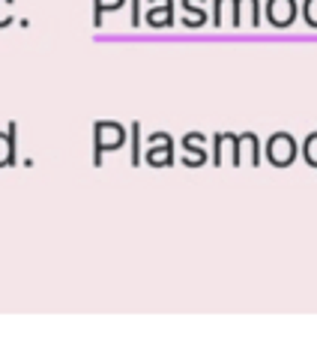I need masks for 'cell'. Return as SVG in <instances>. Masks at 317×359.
I'll use <instances>...</instances> for the list:
<instances>
[{
    "label": "cell",
    "mask_w": 317,
    "mask_h": 359,
    "mask_svg": "<svg viewBox=\"0 0 317 359\" xmlns=\"http://www.w3.org/2000/svg\"><path fill=\"white\" fill-rule=\"evenodd\" d=\"M132 25H141V15H138V0H132Z\"/></svg>",
    "instance_id": "obj_20"
},
{
    "label": "cell",
    "mask_w": 317,
    "mask_h": 359,
    "mask_svg": "<svg viewBox=\"0 0 317 359\" xmlns=\"http://www.w3.org/2000/svg\"><path fill=\"white\" fill-rule=\"evenodd\" d=\"M144 162L150 168H168L174 165V147H147Z\"/></svg>",
    "instance_id": "obj_10"
},
{
    "label": "cell",
    "mask_w": 317,
    "mask_h": 359,
    "mask_svg": "<svg viewBox=\"0 0 317 359\" xmlns=\"http://www.w3.org/2000/svg\"><path fill=\"white\" fill-rule=\"evenodd\" d=\"M302 15H305V21H309L311 27H317V0H305Z\"/></svg>",
    "instance_id": "obj_17"
},
{
    "label": "cell",
    "mask_w": 317,
    "mask_h": 359,
    "mask_svg": "<svg viewBox=\"0 0 317 359\" xmlns=\"http://www.w3.org/2000/svg\"><path fill=\"white\" fill-rule=\"evenodd\" d=\"M147 25L171 27L174 25V0H147Z\"/></svg>",
    "instance_id": "obj_4"
},
{
    "label": "cell",
    "mask_w": 317,
    "mask_h": 359,
    "mask_svg": "<svg viewBox=\"0 0 317 359\" xmlns=\"http://www.w3.org/2000/svg\"><path fill=\"white\" fill-rule=\"evenodd\" d=\"M297 13V0H267V18L273 27H290Z\"/></svg>",
    "instance_id": "obj_3"
},
{
    "label": "cell",
    "mask_w": 317,
    "mask_h": 359,
    "mask_svg": "<svg viewBox=\"0 0 317 359\" xmlns=\"http://www.w3.org/2000/svg\"><path fill=\"white\" fill-rule=\"evenodd\" d=\"M228 159L231 165H240V144H236V135H231V132H219L216 135V162L219 168H222V162Z\"/></svg>",
    "instance_id": "obj_5"
},
{
    "label": "cell",
    "mask_w": 317,
    "mask_h": 359,
    "mask_svg": "<svg viewBox=\"0 0 317 359\" xmlns=\"http://www.w3.org/2000/svg\"><path fill=\"white\" fill-rule=\"evenodd\" d=\"M216 4V27L222 25H234V27H240L243 25V18H240V0H213Z\"/></svg>",
    "instance_id": "obj_6"
},
{
    "label": "cell",
    "mask_w": 317,
    "mask_h": 359,
    "mask_svg": "<svg viewBox=\"0 0 317 359\" xmlns=\"http://www.w3.org/2000/svg\"><path fill=\"white\" fill-rule=\"evenodd\" d=\"M183 25L186 27H203V25H207V13H203V9H201V13H186Z\"/></svg>",
    "instance_id": "obj_16"
},
{
    "label": "cell",
    "mask_w": 317,
    "mask_h": 359,
    "mask_svg": "<svg viewBox=\"0 0 317 359\" xmlns=\"http://www.w3.org/2000/svg\"><path fill=\"white\" fill-rule=\"evenodd\" d=\"M203 135H198V132H189L186 138H183V147L189 150V156L183 159V165H189V168H195V165H203L207 162V153H203Z\"/></svg>",
    "instance_id": "obj_7"
},
{
    "label": "cell",
    "mask_w": 317,
    "mask_h": 359,
    "mask_svg": "<svg viewBox=\"0 0 317 359\" xmlns=\"http://www.w3.org/2000/svg\"><path fill=\"white\" fill-rule=\"evenodd\" d=\"M180 4H183V9H186V13H201L207 0H180Z\"/></svg>",
    "instance_id": "obj_19"
},
{
    "label": "cell",
    "mask_w": 317,
    "mask_h": 359,
    "mask_svg": "<svg viewBox=\"0 0 317 359\" xmlns=\"http://www.w3.org/2000/svg\"><path fill=\"white\" fill-rule=\"evenodd\" d=\"M15 165V126L0 132V168Z\"/></svg>",
    "instance_id": "obj_9"
},
{
    "label": "cell",
    "mask_w": 317,
    "mask_h": 359,
    "mask_svg": "<svg viewBox=\"0 0 317 359\" xmlns=\"http://www.w3.org/2000/svg\"><path fill=\"white\" fill-rule=\"evenodd\" d=\"M126 144V129L120 123H111V120H102L93 126V150H96V165H102V153L108 150H120Z\"/></svg>",
    "instance_id": "obj_1"
},
{
    "label": "cell",
    "mask_w": 317,
    "mask_h": 359,
    "mask_svg": "<svg viewBox=\"0 0 317 359\" xmlns=\"http://www.w3.org/2000/svg\"><path fill=\"white\" fill-rule=\"evenodd\" d=\"M248 18V25L257 27L260 25V13H257V0H240V18Z\"/></svg>",
    "instance_id": "obj_11"
},
{
    "label": "cell",
    "mask_w": 317,
    "mask_h": 359,
    "mask_svg": "<svg viewBox=\"0 0 317 359\" xmlns=\"http://www.w3.org/2000/svg\"><path fill=\"white\" fill-rule=\"evenodd\" d=\"M126 0H93V6H96V25L102 21V13H114V9H120Z\"/></svg>",
    "instance_id": "obj_12"
},
{
    "label": "cell",
    "mask_w": 317,
    "mask_h": 359,
    "mask_svg": "<svg viewBox=\"0 0 317 359\" xmlns=\"http://www.w3.org/2000/svg\"><path fill=\"white\" fill-rule=\"evenodd\" d=\"M302 153H305V162H309L311 168H317V132H311L309 138H305Z\"/></svg>",
    "instance_id": "obj_13"
},
{
    "label": "cell",
    "mask_w": 317,
    "mask_h": 359,
    "mask_svg": "<svg viewBox=\"0 0 317 359\" xmlns=\"http://www.w3.org/2000/svg\"><path fill=\"white\" fill-rule=\"evenodd\" d=\"M132 165H141V156H138V123L132 126Z\"/></svg>",
    "instance_id": "obj_18"
},
{
    "label": "cell",
    "mask_w": 317,
    "mask_h": 359,
    "mask_svg": "<svg viewBox=\"0 0 317 359\" xmlns=\"http://www.w3.org/2000/svg\"><path fill=\"white\" fill-rule=\"evenodd\" d=\"M267 159H269V165H276V168L293 165V159H297V141H293V135L276 132L273 138L267 141Z\"/></svg>",
    "instance_id": "obj_2"
},
{
    "label": "cell",
    "mask_w": 317,
    "mask_h": 359,
    "mask_svg": "<svg viewBox=\"0 0 317 359\" xmlns=\"http://www.w3.org/2000/svg\"><path fill=\"white\" fill-rule=\"evenodd\" d=\"M236 144H240V162L248 159V165L257 168L260 165V141L255 132H245V135H236Z\"/></svg>",
    "instance_id": "obj_8"
},
{
    "label": "cell",
    "mask_w": 317,
    "mask_h": 359,
    "mask_svg": "<svg viewBox=\"0 0 317 359\" xmlns=\"http://www.w3.org/2000/svg\"><path fill=\"white\" fill-rule=\"evenodd\" d=\"M15 15V4L13 0H0V27H9Z\"/></svg>",
    "instance_id": "obj_14"
},
{
    "label": "cell",
    "mask_w": 317,
    "mask_h": 359,
    "mask_svg": "<svg viewBox=\"0 0 317 359\" xmlns=\"http://www.w3.org/2000/svg\"><path fill=\"white\" fill-rule=\"evenodd\" d=\"M147 147H174V138L168 132H156V135H150Z\"/></svg>",
    "instance_id": "obj_15"
}]
</instances>
